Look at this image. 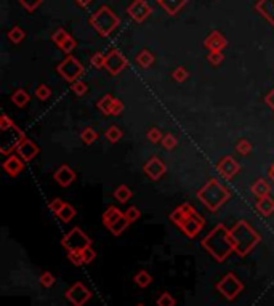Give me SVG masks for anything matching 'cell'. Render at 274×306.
Returning <instances> with one entry per match:
<instances>
[{"label": "cell", "mask_w": 274, "mask_h": 306, "mask_svg": "<svg viewBox=\"0 0 274 306\" xmlns=\"http://www.w3.org/2000/svg\"><path fill=\"white\" fill-rule=\"evenodd\" d=\"M202 247L218 262H225L229 255L236 252L229 229H226L225 224H218L214 231H210V234L202 239Z\"/></svg>", "instance_id": "cell-1"}, {"label": "cell", "mask_w": 274, "mask_h": 306, "mask_svg": "<svg viewBox=\"0 0 274 306\" xmlns=\"http://www.w3.org/2000/svg\"><path fill=\"white\" fill-rule=\"evenodd\" d=\"M170 220L180 228L184 236L189 239L199 236V232L202 231L205 226V220L196 212V208L191 204H181L180 207H176L175 210L170 213Z\"/></svg>", "instance_id": "cell-2"}, {"label": "cell", "mask_w": 274, "mask_h": 306, "mask_svg": "<svg viewBox=\"0 0 274 306\" xmlns=\"http://www.w3.org/2000/svg\"><path fill=\"white\" fill-rule=\"evenodd\" d=\"M229 236H231L234 250L239 257H245L247 253H250L252 248L258 245L261 241L260 234L247 222H237L229 229Z\"/></svg>", "instance_id": "cell-3"}, {"label": "cell", "mask_w": 274, "mask_h": 306, "mask_svg": "<svg viewBox=\"0 0 274 306\" xmlns=\"http://www.w3.org/2000/svg\"><path fill=\"white\" fill-rule=\"evenodd\" d=\"M197 197L210 212H216L223 204L231 199V192L221 183H218L216 180H210L209 183L197 192Z\"/></svg>", "instance_id": "cell-4"}, {"label": "cell", "mask_w": 274, "mask_h": 306, "mask_svg": "<svg viewBox=\"0 0 274 306\" xmlns=\"http://www.w3.org/2000/svg\"><path fill=\"white\" fill-rule=\"evenodd\" d=\"M120 18L119 15H116V11L108 7V5H103L99 7L95 13L90 16V26L97 31L101 37H109L117 27L120 26Z\"/></svg>", "instance_id": "cell-5"}, {"label": "cell", "mask_w": 274, "mask_h": 306, "mask_svg": "<svg viewBox=\"0 0 274 306\" xmlns=\"http://www.w3.org/2000/svg\"><path fill=\"white\" fill-rule=\"evenodd\" d=\"M5 130H8L10 135H3V140H2V146H0V152L5 156H8L10 152H13L18 149V146L21 144V141L26 138V135L23 130H20L18 127L15 125L13 121L10 119L7 114H2L0 117V132H5Z\"/></svg>", "instance_id": "cell-6"}, {"label": "cell", "mask_w": 274, "mask_h": 306, "mask_svg": "<svg viewBox=\"0 0 274 306\" xmlns=\"http://www.w3.org/2000/svg\"><path fill=\"white\" fill-rule=\"evenodd\" d=\"M57 72L64 79V81H68L71 83H74L77 81H80V77L83 76V64L80 63L79 60L76 58V56L72 55H68L66 58L61 61L57 67Z\"/></svg>", "instance_id": "cell-7"}, {"label": "cell", "mask_w": 274, "mask_h": 306, "mask_svg": "<svg viewBox=\"0 0 274 306\" xmlns=\"http://www.w3.org/2000/svg\"><path fill=\"white\" fill-rule=\"evenodd\" d=\"M216 290L220 292L226 300H234L240 292L244 290V284L234 273H228L216 284Z\"/></svg>", "instance_id": "cell-8"}, {"label": "cell", "mask_w": 274, "mask_h": 306, "mask_svg": "<svg viewBox=\"0 0 274 306\" xmlns=\"http://www.w3.org/2000/svg\"><path fill=\"white\" fill-rule=\"evenodd\" d=\"M61 244H63L64 248H68V252L83 250L85 247L92 245V239L80 228H74V229H71L68 234L63 237V239H61Z\"/></svg>", "instance_id": "cell-9"}, {"label": "cell", "mask_w": 274, "mask_h": 306, "mask_svg": "<svg viewBox=\"0 0 274 306\" xmlns=\"http://www.w3.org/2000/svg\"><path fill=\"white\" fill-rule=\"evenodd\" d=\"M127 60L117 48L109 50V53L106 55V66L104 69L109 72L111 76H119L122 71L127 67Z\"/></svg>", "instance_id": "cell-10"}, {"label": "cell", "mask_w": 274, "mask_h": 306, "mask_svg": "<svg viewBox=\"0 0 274 306\" xmlns=\"http://www.w3.org/2000/svg\"><path fill=\"white\" fill-rule=\"evenodd\" d=\"M127 13L133 21L144 22L151 16V13H153V8H151V5L146 0H133L127 7Z\"/></svg>", "instance_id": "cell-11"}, {"label": "cell", "mask_w": 274, "mask_h": 306, "mask_svg": "<svg viewBox=\"0 0 274 306\" xmlns=\"http://www.w3.org/2000/svg\"><path fill=\"white\" fill-rule=\"evenodd\" d=\"M66 298L74 305V306H83L88 300L92 298V292L82 284V282H76L74 286H71L66 292Z\"/></svg>", "instance_id": "cell-12"}, {"label": "cell", "mask_w": 274, "mask_h": 306, "mask_svg": "<svg viewBox=\"0 0 274 306\" xmlns=\"http://www.w3.org/2000/svg\"><path fill=\"white\" fill-rule=\"evenodd\" d=\"M216 170H218V173H220L223 178L233 180L239 173L240 165H239V162L233 156H225V157H221L220 161H218Z\"/></svg>", "instance_id": "cell-13"}, {"label": "cell", "mask_w": 274, "mask_h": 306, "mask_svg": "<svg viewBox=\"0 0 274 306\" xmlns=\"http://www.w3.org/2000/svg\"><path fill=\"white\" fill-rule=\"evenodd\" d=\"M143 172L148 175L149 180L157 181L159 178H162L167 173V165L164 163V161H162V159L154 156V157H151L146 163H144Z\"/></svg>", "instance_id": "cell-14"}, {"label": "cell", "mask_w": 274, "mask_h": 306, "mask_svg": "<svg viewBox=\"0 0 274 306\" xmlns=\"http://www.w3.org/2000/svg\"><path fill=\"white\" fill-rule=\"evenodd\" d=\"M15 152L21 159H23L24 162H31V161H34L39 154H40V148H39V146L32 140L24 138L23 141H21V144L18 146V149H16Z\"/></svg>", "instance_id": "cell-15"}, {"label": "cell", "mask_w": 274, "mask_h": 306, "mask_svg": "<svg viewBox=\"0 0 274 306\" xmlns=\"http://www.w3.org/2000/svg\"><path fill=\"white\" fill-rule=\"evenodd\" d=\"M204 47L209 50V52H223V50L228 47V41L220 31H212L205 39Z\"/></svg>", "instance_id": "cell-16"}, {"label": "cell", "mask_w": 274, "mask_h": 306, "mask_svg": "<svg viewBox=\"0 0 274 306\" xmlns=\"http://www.w3.org/2000/svg\"><path fill=\"white\" fill-rule=\"evenodd\" d=\"M76 177H77L76 172L68 165V163H63V165H59L58 170L53 175L55 181H57V183L61 186V188H68V186H71L72 183H74Z\"/></svg>", "instance_id": "cell-17"}, {"label": "cell", "mask_w": 274, "mask_h": 306, "mask_svg": "<svg viewBox=\"0 0 274 306\" xmlns=\"http://www.w3.org/2000/svg\"><path fill=\"white\" fill-rule=\"evenodd\" d=\"M24 161L21 159L18 154H13V156H8L7 161L3 162V170H5V173L10 175L12 178H16V177H20V173L24 170Z\"/></svg>", "instance_id": "cell-18"}, {"label": "cell", "mask_w": 274, "mask_h": 306, "mask_svg": "<svg viewBox=\"0 0 274 306\" xmlns=\"http://www.w3.org/2000/svg\"><path fill=\"white\" fill-rule=\"evenodd\" d=\"M255 10L274 27V0H260L255 5Z\"/></svg>", "instance_id": "cell-19"}, {"label": "cell", "mask_w": 274, "mask_h": 306, "mask_svg": "<svg viewBox=\"0 0 274 306\" xmlns=\"http://www.w3.org/2000/svg\"><path fill=\"white\" fill-rule=\"evenodd\" d=\"M124 217V212H120L119 208L117 207H114V205H111V207H108L104 210V213H103V223H104V226L106 228H113V226L119 222V220Z\"/></svg>", "instance_id": "cell-20"}, {"label": "cell", "mask_w": 274, "mask_h": 306, "mask_svg": "<svg viewBox=\"0 0 274 306\" xmlns=\"http://www.w3.org/2000/svg\"><path fill=\"white\" fill-rule=\"evenodd\" d=\"M157 2L170 16H175L176 13H180V11L183 10V7L186 5L188 0H157Z\"/></svg>", "instance_id": "cell-21"}, {"label": "cell", "mask_w": 274, "mask_h": 306, "mask_svg": "<svg viewBox=\"0 0 274 306\" xmlns=\"http://www.w3.org/2000/svg\"><path fill=\"white\" fill-rule=\"evenodd\" d=\"M256 210H258L263 217H270V215L274 213V199L271 196L256 199Z\"/></svg>", "instance_id": "cell-22"}, {"label": "cell", "mask_w": 274, "mask_h": 306, "mask_svg": "<svg viewBox=\"0 0 274 306\" xmlns=\"http://www.w3.org/2000/svg\"><path fill=\"white\" fill-rule=\"evenodd\" d=\"M270 192H271V186H270V183H268L266 180L260 178V180H256L254 184H252V194H254L256 199L270 196Z\"/></svg>", "instance_id": "cell-23"}, {"label": "cell", "mask_w": 274, "mask_h": 306, "mask_svg": "<svg viewBox=\"0 0 274 306\" xmlns=\"http://www.w3.org/2000/svg\"><path fill=\"white\" fill-rule=\"evenodd\" d=\"M135 61H137V64L139 67H143V69H148V67H151V66L154 64L156 58H154V55L149 52V50L144 48V50H141V52L137 55Z\"/></svg>", "instance_id": "cell-24"}, {"label": "cell", "mask_w": 274, "mask_h": 306, "mask_svg": "<svg viewBox=\"0 0 274 306\" xmlns=\"http://www.w3.org/2000/svg\"><path fill=\"white\" fill-rule=\"evenodd\" d=\"M12 101L18 106V107H26L31 103V95L26 92L24 88H18L16 92L12 95Z\"/></svg>", "instance_id": "cell-25"}, {"label": "cell", "mask_w": 274, "mask_h": 306, "mask_svg": "<svg viewBox=\"0 0 274 306\" xmlns=\"http://www.w3.org/2000/svg\"><path fill=\"white\" fill-rule=\"evenodd\" d=\"M76 213H77V212H76V208L72 207L71 204L66 202V204H64V207L61 208V210L57 213V217H58L63 223H69V222H72V220L76 218Z\"/></svg>", "instance_id": "cell-26"}, {"label": "cell", "mask_w": 274, "mask_h": 306, "mask_svg": "<svg viewBox=\"0 0 274 306\" xmlns=\"http://www.w3.org/2000/svg\"><path fill=\"white\" fill-rule=\"evenodd\" d=\"M104 135H106V138H108L109 143L116 144L122 140V137H124V132H122V128L119 125H109Z\"/></svg>", "instance_id": "cell-27"}, {"label": "cell", "mask_w": 274, "mask_h": 306, "mask_svg": "<svg viewBox=\"0 0 274 306\" xmlns=\"http://www.w3.org/2000/svg\"><path fill=\"white\" fill-rule=\"evenodd\" d=\"M114 197L120 204H125V202H128L133 197V192H132V189L128 188L127 184H120L119 188L114 191Z\"/></svg>", "instance_id": "cell-28"}, {"label": "cell", "mask_w": 274, "mask_h": 306, "mask_svg": "<svg viewBox=\"0 0 274 306\" xmlns=\"http://www.w3.org/2000/svg\"><path fill=\"white\" fill-rule=\"evenodd\" d=\"M113 101H114V96L113 95H104L103 98H99L97 101V107L98 111H101L104 116H109L111 114V106H113Z\"/></svg>", "instance_id": "cell-29"}, {"label": "cell", "mask_w": 274, "mask_h": 306, "mask_svg": "<svg viewBox=\"0 0 274 306\" xmlns=\"http://www.w3.org/2000/svg\"><path fill=\"white\" fill-rule=\"evenodd\" d=\"M26 39V32L23 31V27H20V26H13L12 29L8 31V41L15 43V45H18L21 43Z\"/></svg>", "instance_id": "cell-30"}, {"label": "cell", "mask_w": 274, "mask_h": 306, "mask_svg": "<svg viewBox=\"0 0 274 306\" xmlns=\"http://www.w3.org/2000/svg\"><path fill=\"white\" fill-rule=\"evenodd\" d=\"M80 140L83 141V144H93L98 140V132L92 127L83 128L80 133Z\"/></svg>", "instance_id": "cell-31"}, {"label": "cell", "mask_w": 274, "mask_h": 306, "mask_svg": "<svg viewBox=\"0 0 274 306\" xmlns=\"http://www.w3.org/2000/svg\"><path fill=\"white\" fill-rule=\"evenodd\" d=\"M151 282H153V276H151L148 271H139V273L135 274V284L141 288H146Z\"/></svg>", "instance_id": "cell-32"}, {"label": "cell", "mask_w": 274, "mask_h": 306, "mask_svg": "<svg viewBox=\"0 0 274 306\" xmlns=\"http://www.w3.org/2000/svg\"><path fill=\"white\" fill-rule=\"evenodd\" d=\"M69 37H71V34H69L68 31H66V29H63V27H58V29L52 34V41L58 45V48H59L61 45H63L66 41H68Z\"/></svg>", "instance_id": "cell-33"}, {"label": "cell", "mask_w": 274, "mask_h": 306, "mask_svg": "<svg viewBox=\"0 0 274 306\" xmlns=\"http://www.w3.org/2000/svg\"><path fill=\"white\" fill-rule=\"evenodd\" d=\"M34 95H36L37 100L47 101L50 96H52V88H50L48 85H45V83H40V85H37V87H36Z\"/></svg>", "instance_id": "cell-34"}, {"label": "cell", "mask_w": 274, "mask_h": 306, "mask_svg": "<svg viewBox=\"0 0 274 306\" xmlns=\"http://www.w3.org/2000/svg\"><path fill=\"white\" fill-rule=\"evenodd\" d=\"M146 137H148V141H151L153 144H159L162 143V140H164V133H162L157 127H151L148 130Z\"/></svg>", "instance_id": "cell-35"}, {"label": "cell", "mask_w": 274, "mask_h": 306, "mask_svg": "<svg viewBox=\"0 0 274 306\" xmlns=\"http://www.w3.org/2000/svg\"><path fill=\"white\" fill-rule=\"evenodd\" d=\"M236 151L240 156H249L250 152L254 151V144H252L249 140H239L236 144Z\"/></svg>", "instance_id": "cell-36"}, {"label": "cell", "mask_w": 274, "mask_h": 306, "mask_svg": "<svg viewBox=\"0 0 274 306\" xmlns=\"http://www.w3.org/2000/svg\"><path fill=\"white\" fill-rule=\"evenodd\" d=\"M130 224H132V223L128 222V220L125 218V215H124V217H122V218L119 220V222H117V223L113 226V228H109V229H111V232H113L114 236H120L122 232H124Z\"/></svg>", "instance_id": "cell-37"}, {"label": "cell", "mask_w": 274, "mask_h": 306, "mask_svg": "<svg viewBox=\"0 0 274 306\" xmlns=\"http://www.w3.org/2000/svg\"><path fill=\"white\" fill-rule=\"evenodd\" d=\"M162 148H164L165 151H172V149H175L176 146H178V140L175 135H172V133H167L164 135V140H162Z\"/></svg>", "instance_id": "cell-38"}, {"label": "cell", "mask_w": 274, "mask_h": 306, "mask_svg": "<svg viewBox=\"0 0 274 306\" xmlns=\"http://www.w3.org/2000/svg\"><path fill=\"white\" fill-rule=\"evenodd\" d=\"M18 2L27 13H34V11L42 5L43 0H18Z\"/></svg>", "instance_id": "cell-39"}, {"label": "cell", "mask_w": 274, "mask_h": 306, "mask_svg": "<svg viewBox=\"0 0 274 306\" xmlns=\"http://www.w3.org/2000/svg\"><path fill=\"white\" fill-rule=\"evenodd\" d=\"M188 77H189V72H188V69L184 66H178L175 71L172 72V79L175 82H184V81H188Z\"/></svg>", "instance_id": "cell-40"}, {"label": "cell", "mask_w": 274, "mask_h": 306, "mask_svg": "<svg viewBox=\"0 0 274 306\" xmlns=\"http://www.w3.org/2000/svg\"><path fill=\"white\" fill-rule=\"evenodd\" d=\"M90 63H92V66L95 67V69H103V67L106 66V55H103L101 52L93 53L92 58H90Z\"/></svg>", "instance_id": "cell-41"}, {"label": "cell", "mask_w": 274, "mask_h": 306, "mask_svg": "<svg viewBox=\"0 0 274 306\" xmlns=\"http://www.w3.org/2000/svg\"><path fill=\"white\" fill-rule=\"evenodd\" d=\"M39 282L43 286V287H53L55 282H57V279H55V276L50 273V271H43V273L40 274V277H39Z\"/></svg>", "instance_id": "cell-42"}, {"label": "cell", "mask_w": 274, "mask_h": 306, "mask_svg": "<svg viewBox=\"0 0 274 306\" xmlns=\"http://www.w3.org/2000/svg\"><path fill=\"white\" fill-rule=\"evenodd\" d=\"M71 90H72V93H74V95L83 96L88 92V85L85 82H82V81H77L74 83H71Z\"/></svg>", "instance_id": "cell-43"}, {"label": "cell", "mask_w": 274, "mask_h": 306, "mask_svg": "<svg viewBox=\"0 0 274 306\" xmlns=\"http://www.w3.org/2000/svg\"><path fill=\"white\" fill-rule=\"evenodd\" d=\"M207 61L212 66H220L225 61V55H223V52H210L207 55Z\"/></svg>", "instance_id": "cell-44"}, {"label": "cell", "mask_w": 274, "mask_h": 306, "mask_svg": "<svg viewBox=\"0 0 274 306\" xmlns=\"http://www.w3.org/2000/svg\"><path fill=\"white\" fill-rule=\"evenodd\" d=\"M124 215H125V218H127L130 223H135L137 220H138L139 217H141V212H139V208H138V207H128L127 210L124 212Z\"/></svg>", "instance_id": "cell-45"}, {"label": "cell", "mask_w": 274, "mask_h": 306, "mask_svg": "<svg viewBox=\"0 0 274 306\" xmlns=\"http://www.w3.org/2000/svg\"><path fill=\"white\" fill-rule=\"evenodd\" d=\"M175 305H176V300L167 292L162 293V295L157 298V306H175Z\"/></svg>", "instance_id": "cell-46"}, {"label": "cell", "mask_w": 274, "mask_h": 306, "mask_svg": "<svg viewBox=\"0 0 274 306\" xmlns=\"http://www.w3.org/2000/svg\"><path fill=\"white\" fill-rule=\"evenodd\" d=\"M68 258L71 260V263H74L76 266H82V265H85V262H83V257H82V252H80V250H71V252H68Z\"/></svg>", "instance_id": "cell-47"}, {"label": "cell", "mask_w": 274, "mask_h": 306, "mask_svg": "<svg viewBox=\"0 0 274 306\" xmlns=\"http://www.w3.org/2000/svg\"><path fill=\"white\" fill-rule=\"evenodd\" d=\"M124 112V103L119 98H114L113 106H111V114L109 116H120Z\"/></svg>", "instance_id": "cell-48"}, {"label": "cell", "mask_w": 274, "mask_h": 306, "mask_svg": "<svg viewBox=\"0 0 274 306\" xmlns=\"http://www.w3.org/2000/svg\"><path fill=\"white\" fill-rule=\"evenodd\" d=\"M80 252H82V257H83V262H85V265L92 263L93 260H95V257H97V252L93 250L92 245H90V247H85V248H83V250H80Z\"/></svg>", "instance_id": "cell-49"}, {"label": "cell", "mask_w": 274, "mask_h": 306, "mask_svg": "<svg viewBox=\"0 0 274 306\" xmlns=\"http://www.w3.org/2000/svg\"><path fill=\"white\" fill-rule=\"evenodd\" d=\"M76 47H77V42H76V39L71 36V37L68 39V41H66L63 45H61V47H59V50H63L64 53H68V55H69V53H71L72 50H74Z\"/></svg>", "instance_id": "cell-50"}, {"label": "cell", "mask_w": 274, "mask_h": 306, "mask_svg": "<svg viewBox=\"0 0 274 306\" xmlns=\"http://www.w3.org/2000/svg\"><path fill=\"white\" fill-rule=\"evenodd\" d=\"M64 204H66L64 201H61L59 197H57V199H53L52 202L48 204V208H50V210H52L53 213H58V212L61 210V208L64 207Z\"/></svg>", "instance_id": "cell-51"}, {"label": "cell", "mask_w": 274, "mask_h": 306, "mask_svg": "<svg viewBox=\"0 0 274 306\" xmlns=\"http://www.w3.org/2000/svg\"><path fill=\"white\" fill-rule=\"evenodd\" d=\"M266 103L270 107H273V111H274V88L266 95Z\"/></svg>", "instance_id": "cell-52"}, {"label": "cell", "mask_w": 274, "mask_h": 306, "mask_svg": "<svg viewBox=\"0 0 274 306\" xmlns=\"http://www.w3.org/2000/svg\"><path fill=\"white\" fill-rule=\"evenodd\" d=\"M74 2H76L77 5H79L80 8H87L88 5H90V3L93 2V0H74Z\"/></svg>", "instance_id": "cell-53"}, {"label": "cell", "mask_w": 274, "mask_h": 306, "mask_svg": "<svg viewBox=\"0 0 274 306\" xmlns=\"http://www.w3.org/2000/svg\"><path fill=\"white\" fill-rule=\"evenodd\" d=\"M270 178L274 181V163H273V165H271V168H270Z\"/></svg>", "instance_id": "cell-54"}, {"label": "cell", "mask_w": 274, "mask_h": 306, "mask_svg": "<svg viewBox=\"0 0 274 306\" xmlns=\"http://www.w3.org/2000/svg\"><path fill=\"white\" fill-rule=\"evenodd\" d=\"M137 306H144V305H137Z\"/></svg>", "instance_id": "cell-55"}]
</instances>
